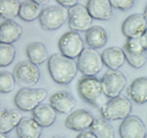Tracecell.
I'll use <instances>...</instances> for the list:
<instances>
[{
    "label": "cell",
    "mask_w": 147,
    "mask_h": 138,
    "mask_svg": "<svg viewBox=\"0 0 147 138\" xmlns=\"http://www.w3.org/2000/svg\"><path fill=\"white\" fill-rule=\"evenodd\" d=\"M47 67L53 80L60 85H67L73 81L78 70L74 59L66 57L61 53L50 56Z\"/></svg>",
    "instance_id": "1"
},
{
    "label": "cell",
    "mask_w": 147,
    "mask_h": 138,
    "mask_svg": "<svg viewBox=\"0 0 147 138\" xmlns=\"http://www.w3.org/2000/svg\"><path fill=\"white\" fill-rule=\"evenodd\" d=\"M47 97V91L43 88H22L14 97V104L23 112H32Z\"/></svg>",
    "instance_id": "2"
},
{
    "label": "cell",
    "mask_w": 147,
    "mask_h": 138,
    "mask_svg": "<svg viewBox=\"0 0 147 138\" xmlns=\"http://www.w3.org/2000/svg\"><path fill=\"white\" fill-rule=\"evenodd\" d=\"M132 108L133 106L130 99L120 95L111 99L102 106L100 115L103 119L108 121L123 120L130 116Z\"/></svg>",
    "instance_id": "3"
},
{
    "label": "cell",
    "mask_w": 147,
    "mask_h": 138,
    "mask_svg": "<svg viewBox=\"0 0 147 138\" xmlns=\"http://www.w3.org/2000/svg\"><path fill=\"white\" fill-rule=\"evenodd\" d=\"M68 17L69 9L61 5H52L43 9L39 21L43 30L53 31L60 29L68 21Z\"/></svg>",
    "instance_id": "4"
},
{
    "label": "cell",
    "mask_w": 147,
    "mask_h": 138,
    "mask_svg": "<svg viewBox=\"0 0 147 138\" xmlns=\"http://www.w3.org/2000/svg\"><path fill=\"white\" fill-rule=\"evenodd\" d=\"M77 64L78 70L84 76H96L104 66L101 54L92 47L84 49L78 58Z\"/></svg>",
    "instance_id": "5"
},
{
    "label": "cell",
    "mask_w": 147,
    "mask_h": 138,
    "mask_svg": "<svg viewBox=\"0 0 147 138\" xmlns=\"http://www.w3.org/2000/svg\"><path fill=\"white\" fill-rule=\"evenodd\" d=\"M16 82L22 88H32L39 82L41 73L38 66L30 60H23L15 66L13 72Z\"/></svg>",
    "instance_id": "6"
},
{
    "label": "cell",
    "mask_w": 147,
    "mask_h": 138,
    "mask_svg": "<svg viewBox=\"0 0 147 138\" xmlns=\"http://www.w3.org/2000/svg\"><path fill=\"white\" fill-rule=\"evenodd\" d=\"M100 80L103 94L110 99L120 96L127 85V78L119 70H108Z\"/></svg>",
    "instance_id": "7"
},
{
    "label": "cell",
    "mask_w": 147,
    "mask_h": 138,
    "mask_svg": "<svg viewBox=\"0 0 147 138\" xmlns=\"http://www.w3.org/2000/svg\"><path fill=\"white\" fill-rule=\"evenodd\" d=\"M60 53L71 59L78 58L84 50V42L78 32L69 31L63 34L58 41Z\"/></svg>",
    "instance_id": "8"
},
{
    "label": "cell",
    "mask_w": 147,
    "mask_h": 138,
    "mask_svg": "<svg viewBox=\"0 0 147 138\" xmlns=\"http://www.w3.org/2000/svg\"><path fill=\"white\" fill-rule=\"evenodd\" d=\"M77 89L79 96L86 102L94 106L103 93L101 80L95 76H83L80 78Z\"/></svg>",
    "instance_id": "9"
},
{
    "label": "cell",
    "mask_w": 147,
    "mask_h": 138,
    "mask_svg": "<svg viewBox=\"0 0 147 138\" xmlns=\"http://www.w3.org/2000/svg\"><path fill=\"white\" fill-rule=\"evenodd\" d=\"M123 50L126 61L133 68L139 69L146 64L147 53L142 45L141 38L127 39L123 47Z\"/></svg>",
    "instance_id": "10"
},
{
    "label": "cell",
    "mask_w": 147,
    "mask_h": 138,
    "mask_svg": "<svg viewBox=\"0 0 147 138\" xmlns=\"http://www.w3.org/2000/svg\"><path fill=\"white\" fill-rule=\"evenodd\" d=\"M93 18L87 7L78 4L69 9L68 27L72 31L86 32L92 27Z\"/></svg>",
    "instance_id": "11"
},
{
    "label": "cell",
    "mask_w": 147,
    "mask_h": 138,
    "mask_svg": "<svg viewBox=\"0 0 147 138\" xmlns=\"http://www.w3.org/2000/svg\"><path fill=\"white\" fill-rule=\"evenodd\" d=\"M121 138H145L146 127L144 122L136 115H130L122 121L119 126Z\"/></svg>",
    "instance_id": "12"
},
{
    "label": "cell",
    "mask_w": 147,
    "mask_h": 138,
    "mask_svg": "<svg viewBox=\"0 0 147 138\" xmlns=\"http://www.w3.org/2000/svg\"><path fill=\"white\" fill-rule=\"evenodd\" d=\"M146 29L147 20L144 14L140 13L129 15L121 26L122 32L128 39L141 38Z\"/></svg>",
    "instance_id": "13"
},
{
    "label": "cell",
    "mask_w": 147,
    "mask_h": 138,
    "mask_svg": "<svg viewBox=\"0 0 147 138\" xmlns=\"http://www.w3.org/2000/svg\"><path fill=\"white\" fill-rule=\"evenodd\" d=\"M93 114L86 109H77L67 116L65 125L67 128L76 132H83L90 129L94 122Z\"/></svg>",
    "instance_id": "14"
},
{
    "label": "cell",
    "mask_w": 147,
    "mask_h": 138,
    "mask_svg": "<svg viewBox=\"0 0 147 138\" xmlns=\"http://www.w3.org/2000/svg\"><path fill=\"white\" fill-rule=\"evenodd\" d=\"M86 7L95 20L108 21L112 17L113 7L110 0H88Z\"/></svg>",
    "instance_id": "15"
},
{
    "label": "cell",
    "mask_w": 147,
    "mask_h": 138,
    "mask_svg": "<svg viewBox=\"0 0 147 138\" xmlns=\"http://www.w3.org/2000/svg\"><path fill=\"white\" fill-rule=\"evenodd\" d=\"M50 104L60 114H69L76 106V101L71 93L67 91H58L50 99Z\"/></svg>",
    "instance_id": "16"
},
{
    "label": "cell",
    "mask_w": 147,
    "mask_h": 138,
    "mask_svg": "<svg viewBox=\"0 0 147 138\" xmlns=\"http://www.w3.org/2000/svg\"><path fill=\"white\" fill-rule=\"evenodd\" d=\"M103 63L110 70H119L126 61L123 48L112 46L105 49L101 53Z\"/></svg>",
    "instance_id": "17"
},
{
    "label": "cell",
    "mask_w": 147,
    "mask_h": 138,
    "mask_svg": "<svg viewBox=\"0 0 147 138\" xmlns=\"http://www.w3.org/2000/svg\"><path fill=\"white\" fill-rule=\"evenodd\" d=\"M22 115L17 109H3L0 112V132L7 135L17 128L22 119Z\"/></svg>",
    "instance_id": "18"
},
{
    "label": "cell",
    "mask_w": 147,
    "mask_h": 138,
    "mask_svg": "<svg viewBox=\"0 0 147 138\" xmlns=\"http://www.w3.org/2000/svg\"><path fill=\"white\" fill-rule=\"evenodd\" d=\"M23 33L21 25L14 20H5L0 27V42L1 43L12 44L18 41Z\"/></svg>",
    "instance_id": "19"
},
{
    "label": "cell",
    "mask_w": 147,
    "mask_h": 138,
    "mask_svg": "<svg viewBox=\"0 0 147 138\" xmlns=\"http://www.w3.org/2000/svg\"><path fill=\"white\" fill-rule=\"evenodd\" d=\"M57 113L50 104L41 103L32 111V118L42 128L49 127L55 122Z\"/></svg>",
    "instance_id": "20"
},
{
    "label": "cell",
    "mask_w": 147,
    "mask_h": 138,
    "mask_svg": "<svg viewBox=\"0 0 147 138\" xmlns=\"http://www.w3.org/2000/svg\"><path fill=\"white\" fill-rule=\"evenodd\" d=\"M18 138H40L42 127L33 118L23 117L16 128Z\"/></svg>",
    "instance_id": "21"
},
{
    "label": "cell",
    "mask_w": 147,
    "mask_h": 138,
    "mask_svg": "<svg viewBox=\"0 0 147 138\" xmlns=\"http://www.w3.org/2000/svg\"><path fill=\"white\" fill-rule=\"evenodd\" d=\"M129 97L138 104L147 102V76L139 77L133 80L128 89Z\"/></svg>",
    "instance_id": "22"
},
{
    "label": "cell",
    "mask_w": 147,
    "mask_h": 138,
    "mask_svg": "<svg viewBox=\"0 0 147 138\" xmlns=\"http://www.w3.org/2000/svg\"><path fill=\"white\" fill-rule=\"evenodd\" d=\"M85 38L89 47L100 49L104 47L107 43L108 34L103 27L94 25L86 32Z\"/></svg>",
    "instance_id": "23"
},
{
    "label": "cell",
    "mask_w": 147,
    "mask_h": 138,
    "mask_svg": "<svg viewBox=\"0 0 147 138\" xmlns=\"http://www.w3.org/2000/svg\"><path fill=\"white\" fill-rule=\"evenodd\" d=\"M26 53L29 60L37 66L42 65L50 57L47 47L40 42H33L29 44Z\"/></svg>",
    "instance_id": "24"
},
{
    "label": "cell",
    "mask_w": 147,
    "mask_h": 138,
    "mask_svg": "<svg viewBox=\"0 0 147 138\" xmlns=\"http://www.w3.org/2000/svg\"><path fill=\"white\" fill-rule=\"evenodd\" d=\"M42 9V6L31 0H27L22 2L18 17L23 21L30 22L39 19Z\"/></svg>",
    "instance_id": "25"
},
{
    "label": "cell",
    "mask_w": 147,
    "mask_h": 138,
    "mask_svg": "<svg viewBox=\"0 0 147 138\" xmlns=\"http://www.w3.org/2000/svg\"><path fill=\"white\" fill-rule=\"evenodd\" d=\"M90 131L97 138H115V130L111 124L108 120L98 118L95 119Z\"/></svg>",
    "instance_id": "26"
},
{
    "label": "cell",
    "mask_w": 147,
    "mask_h": 138,
    "mask_svg": "<svg viewBox=\"0 0 147 138\" xmlns=\"http://www.w3.org/2000/svg\"><path fill=\"white\" fill-rule=\"evenodd\" d=\"M21 4L20 0H0L1 18L5 20H13L19 16Z\"/></svg>",
    "instance_id": "27"
},
{
    "label": "cell",
    "mask_w": 147,
    "mask_h": 138,
    "mask_svg": "<svg viewBox=\"0 0 147 138\" xmlns=\"http://www.w3.org/2000/svg\"><path fill=\"white\" fill-rule=\"evenodd\" d=\"M16 55V47L12 44H0V66L7 67L14 60Z\"/></svg>",
    "instance_id": "28"
},
{
    "label": "cell",
    "mask_w": 147,
    "mask_h": 138,
    "mask_svg": "<svg viewBox=\"0 0 147 138\" xmlns=\"http://www.w3.org/2000/svg\"><path fill=\"white\" fill-rule=\"evenodd\" d=\"M16 80L13 73L3 70L0 73V92L9 93L15 88Z\"/></svg>",
    "instance_id": "29"
},
{
    "label": "cell",
    "mask_w": 147,
    "mask_h": 138,
    "mask_svg": "<svg viewBox=\"0 0 147 138\" xmlns=\"http://www.w3.org/2000/svg\"><path fill=\"white\" fill-rule=\"evenodd\" d=\"M113 8L126 12L134 6L135 0H110Z\"/></svg>",
    "instance_id": "30"
},
{
    "label": "cell",
    "mask_w": 147,
    "mask_h": 138,
    "mask_svg": "<svg viewBox=\"0 0 147 138\" xmlns=\"http://www.w3.org/2000/svg\"><path fill=\"white\" fill-rule=\"evenodd\" d=\"M56 1L60 5L66 7L67 9H70L78 4L79 0H56Z\"/></svg>",
    "instance_id": "31"
},
{
    "label": "cell",
    "mask_w": 147,
    "mask_h": 138,
    "mask_svg": "<svg viewBox=\"0 0 147 138\" xmlns=\"http://www.w3.org/2000/svg\"><path fill=\"white\" fill-rule=\"evenodd\" d=\"M76 138H97L93 134V132H91L90 131H83L81 132L77 136Z\"/></svg>",
    "instance_id": "32"
},
{
    "label": "cell",
    "mask_w": 147,
    "mask_h": 138,
    "mask_svg": "<svg viewBox=\"0 0 147 138\" xmlns=\"http://www.w3.org/2000/svg\"><path fill=\"white\" fill-rule=\"evenodd\" d=\"M141 41H142L144 48L147 51V29L145 32L144 33L143 35H142V37H141Z\"/></svg>",
    "instance_id": "33"
},
{
    "label": "cell",
    "mask_w": 147,
    "mask_h": 138,
    "mask_svg": "<svg viewBox=\"0 0 147 138\" xmlns=\"http://www.w3.org/2000/svg\"><path fill=\"white\" fill-rule=\"evenodd\" d=\"M31 1H34V2L36 3V4H39V5L42 7V6H45L47 4H48V3L50 2V0H31Z\"/></svg>",
    "instance_id": "34"
},
{
    "label": "cell",
    "mask_w": 147,
    "mask_h": 138,
    "mask_svg": "<svg viewBox=\"0 0 147 138\" xmlns=\"http://www.w3.org/2000/svg\"><path fill=\"white\" fill-rule=\"evenodd\" d=\"M143 14H144V16L145 17V18H146V20H147V4H146V5L145 6V8H144V10Z\"/></svg>",
    "instance_id": "35"
},
{
    "label": "cell",
    "mask_w": 147,
    "mask_h": 138,
    "mask_svg": "<svg viewBox=\"0 0 147 138\" xmlns=\"http://www.w3.org/2000/svg\"><path fill=\"white\" fill-rule=\"evenodd\" d=\"M52 138H65V137H64L63 136H60V135H57V136H55Z\"/></svg>",
    "instance_id": "36"
},
{
    "label": "cell",
    "mask_w": 147,
    "mask_h": 138,
    "mask_svg": "<svg viewBox=\"0 0 147 138\" xmlns=\"http://www.w3.org/2000/svg\"><path fill=\"white\" fill-rule=\"evenodd\" d=\"M1 138H8L6 135H4V134H1Z\"/></svg>",
    "instance_id": "37"
},
{
    "label": "cell",
    "mask_w": 147,
    "mask_h": 138,
    "mask_svg": "<svg viewBox=\"0 0 147 138\" xmlns=\"http://www.w3.org/2000/svg\"><path fill=\"white\" fill-rule=\"evenodd\" d=\"M145 138H147V135H146V137H145Z\"/></svg>",
    "instance_id": "38"
}]
</instances>
